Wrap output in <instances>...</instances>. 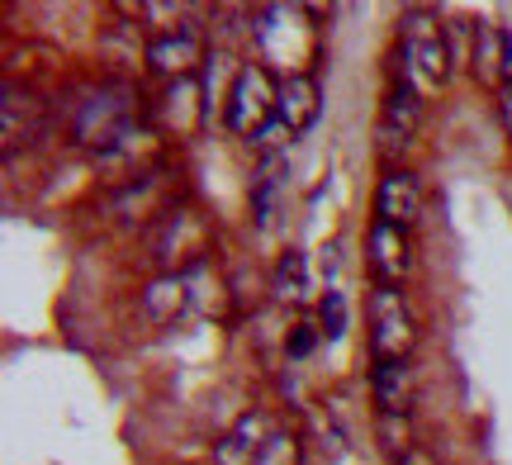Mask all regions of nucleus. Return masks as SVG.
Segmentation results:
<instances>
[{
	"instance_id": "obj_28",
	"label": "nucleus",
	"mask_w": 512,
	"mask_h": 465,
	"mask_svg": "<svg viewBox=\"0 0 512 465\" xmlns=\"http://www.w3.org/2000/svg\"><path fill=\"white\" fill-rule=\"evenodd\" d=\"M399 465H437V461H432V456H427V451H418V447H413V451H408V456H403Z\"/></svg>"
},
{
	"instance_id": "obj_5",
	"label": "nucleus",
	"mask_w": 512,
	"mask_h": 465,
	"mask_svg": "<svg viewBox=\"0 0 512 465\" xmlns=\"http://www.w3.org/2000/svg\"><path fill=\"white\" fill-rule=\"evenodd\" d=\"M280 119V76L266 72L261 62H247L233 72V86H228V100H223V124L256 143L261 133Z\"/></svg>"
},
{
	"instance_id": "obj_17",
	"label": "nucleus",
	"mask_w": 512,
	"mask_h": 465,
	"mask_svg": "<svg viewBox=\"0 0 512 465\" xmlns=\"http://www.w3.org/2000/svg\"><path fill=\"white\" fill-rule=\"evenodd\" d=\"M271 290H275V299H280V304H304V299L313 295L309 252H299V247L280 252V261H275V276H271Z\"/></svg>"
},
{
	"instance_id": "obj_15",
	"label": "nucleus",
	"mask_w": 512,
	"mask_h": 465,
	"mask_svg": "<svg viewBox=\"0 0 512 465\" xmlns=\"http://www.w3.org/2000/svg\"><path fill=\"white\" fill-rule=\"evenodd\" d=\"M370 390L380 399V413L408 418V404H413V366L408 361H375L370 366Z\"/></svg>"
},
{
	"instance_id": "obj_14",
	"label": "nucleus",
	"mask_w": 512,
	"mask_h": 465,
	"mask_svg": "<svg viewBox=\"0 0 512 465\" xmlns=\"http://www.w3.org/2000/svg\"><path fill=\"white\" fill-rule=\"evenodd\" d=\"M318 114H323V91H318V81L313 76H290V81H280V124L299 138V133H309L318 124Z\"/></svg>"
},
{
	"instance_id": "obj_21",
	"label": "nucleus",
	"mask_w": 512,
	"mask_h": 465,
	"mask_svg": "<svg viewBox=\"0 0 512 465\" xmlns=\"http://www.w3.org/2000/svg\"><path fill=\"white\" fill-rule=\"evenodd\" d=\"M275 190H280V152H266L261 171H256V186H252V209L261 228L271 224V214H275Z\"/></svg>"
},
{
	"instance_id": "obj_19",
	"label": "nucleus",
	"mask_w": 512,
	"mask_h": 465,
	"mask_svg": "<svg viewBox=\"0 0 512 465\" xmlns=\"http://www.w3.org/2000/svg\"><path fill=\"white\" fill-rule=\"evenodd\" d=\"M185 285H190V314L223 318L228 309H233V304H228V285H223V276H214L209 266L190 271V276H185Z\"/></svg>"
},
{
	"instance_id": "obj_4",
	"label": "nucleus",
	"mask_w": 512,
	"mask_h": 465,
	"mask_svg": "<svg viewBox=\"0 0 512 465\" xmlns=\"http://www.w3.org/2000/svg\"><path fill=\"white\" fill-rule=\"evenodd\" d=\"M209 247H214V224L195 200H181L152 228V261L162 266V276H190L209 266Z\"/></svg>"
},
{
	"instance_id": "obj_23",
	"label": "nucleus",
	"mask_w": 512,
	"mask_h": 465,
	"mask_svg": "<svg viewBox=\"0 0 512 465\" xmlns=\"http://www.w3.org/2000/svg\"><path fill=\"white\" fill-rule=\"evenodd\" d=\"M318 328H323L328 342H337V337L347 333V299H342V290H328V295H323V304H318Z\"/></svg>"
},
{
	"instance_id": "obj_24",
	"label": "nucleus",
	"mask_w": 512,
	"mask_h": 465,
	"mask_svg": "<svg viewBox=\"0 0 512 465\" xmlns=\"http://www.w3.org/2000/svg\"><path fill=\"white\" fill-rule=\"evenodd\" d=\"M380 432H384V447H389V456H394V461H403V456L413 451V442H408V418L380 413Z\"/></svg>"
},
{
	"instance_id": "obj_1",
	"label": "nucleus",
	"mask_w": 512,
	"mask_h": 465,
	"mask_svg": "<svg viewBox=\"0 0 512 465\" xmlns=\"http://www.w3.org/2000/svg\"><path fill=\"white\" fill-rule=\"evenodd\" d=\"M247 29H252V43L266 72H275L280 81L313 76L318 57H323V29H318L313 10H304V5H261V10H252Z\"/></svg>"
},
{
	"instance_id": "obj_27",
	"label": "nucleus",
	"mask_w": 512,
	"mask_h": 465,
	"mask_svg": "<svg viewBox=\"0 0 512 465\" xmlns=\"http://www.w3.org/2000/svg\"><path fill=\"white\" fill-rule=\"evenodd\" d=\"M503 86H512V29L503 38Z\"/></svg>"
},
{
	"instance_id": "obj_7",
	"label": "nucleus",
	"mask_w": 512,
	"mask_h": 465,
	"mask_svg": "<svg viewBox=\"0 0 512 465\" xmlns=\"http://www.w3.org/2000/svg\"><path fill=\"white\" fill-rule=\"evenodd\" d=\"M181 205L176 195H171V186H166V167L157 171H147V176H138V181H128V186L114 190V200H110V214L119 219V224H162L171 209Z\"/></svg>"
},
{
	"instance_id": "obj_3",
	"label": "nucleus",
	"mask_w": 512,
	"mask_h": 465,
	"mask_svg": "<svg viewBox=\"0 0 512 465\" xmlns=\"http://www.w3.org/2000/svg\"><path fill=\"white\" fill-rule=\"evenodd\" d=\"M399 48H403V76L418 95L441 91L446 76H451V43H446V24H441L432 10H403L399 19Z\"/></svg>"
},
{
	"instance_id": "obj_8",
	"label": "nucleus",
	"mask_w": 512,
	"mask_h": 465,
	"mask_svg": "<svg viewBox=\"0 0 512 465\" xmlns=\"http://www.w3.org/2000/svg\"><path fill=\"white\" fill-rule=\"evenodd\" d=\"M204 38L200 29H162V34L147 43V67L166 81H185V76H195V67L204 62Z\"/></svg>"
},
{
	"instance_id": "obj_13",
	"label": "nucleus",
	"mask_w": 512,
	"mask_h": 465,
	"mask_svg": "<svg viewBox=\"0 0 512 465\" xmlns=\"http://www.w3.org/2000/svg\"><path fill=\"white\" fill-rule=\"evenodd\" d=\"M157 114L166 119V129H171V133L190 138V133L209 119V105H204V95H200V81H195V76L171 81V86H166V95L157 100Z\"/></svg>"
},
{
	"instance_id": "obj_6",
	"label": "nucleus",
	"mask_w": 512,
	"mask_h": 465,
	"mask_svg": "<svg viewBox=\"0 0 512 465\" xmlns=\"http://www.w3.org/2000/svg\"><path fill=\"white\" fill-rule=\"evenodd\" d=\"M370 318V356L375 361H408L418 347V314L403 290L394 285H375L366 299Z\"/></svg>"
},
{
	"instance_id": "obj_26",
	"label": "nucleus",
	"mask_w": 512,
	"mask_h": 465,
	"mask_svg": "<svg viewBox=\"0 0 512 465\" xmlns=\"http://www.w3.org/2000/svg\"><path fill=\"white\" fill-rule=\"evenodd\" d=\"M498 119H503V133L512 138V86H503V91H498Z\"/></svg>"
},
{
	"instance_id": "obj_20",
	"label": "nucleus",
	"mask_w": 512,
	"mask_h": 465,
	"mask_svg": "<svg viewBox=\"0 0 512 465\" xmlns=\"http://www.w3.org/2000/svg\"><path fill=\"white\" fill-rule=\"evenodd\" d=\"M418 124H422V95L403 81V86H394V91H389V100H384V129L413 133Z\"/></svg>"
},
{
	"instance_id": "obj_12",
	"label": "nucleus",
	"mask_w": 512,
	"mask_h": 465,
	"mask_svg": "<svg viewBox=\"0 0 512 465\" xmlns=\"http://www.w3.org/2000/svg\"><path fill=\"white\" fill-rule=\"evenodd\" d=\"M280 428L271 413H242L233 428L219 437V447H214V465H256V456H261V447L271 442V432Z\"/></svg>"
},
{
	"instance_id": "obj_18",
	"label": "nucleus",
	"mask_w": 512,
	"mask_h": 465,
	"mask_svg": "<svg viewBox=\"0 0 512 465\" xmlns=\"http://www.w3.org/2000/svg\"><path fill=\"white\" fill-rule=\"evenodd\" d=\"M143 314L152 323H171L176 314H190V285L185 276H157L143 290Z\"/></svg>"
},
{
	"instance_id": "obj_9",
	"label": "nucleus",
	"mask_w": 512,
	"mask_h": 465,
	"mask_svg": "<svg viewBox=\"0 0 512 465\" xmlns=\"http://www.w3.org/2000/svg\"><path fill=\"white\" fill-rule=\"evenodd\" d=\"M366 257H370V271L380 285H394L403 290V280L413 271V242H408V228H394V224H370V238H366Z\"/></svg>"
},
{
	"instance_id": "obj_2",
	"label": "nucleus",
	"mask_w": 512,
	"mask_h": 465,
	"mask_svg": "<svg viewBox=\"0 0 512 465\" xmlns=\"http://www.w3.org/2000/svg\"><path fill=\"white\" fill-rule=\"evenodd\" d=\"M138 129H143V100L133 86L100 81V86L72 91V100H67V133H72V143L91 148L95 157L119 148L128 133Z\"/></svg>"
},
{
	"instance_id": "obj_22",
	"label": "nucleus",
	"mask_w": 512,
	"mask_h": 465,
	"mask_svg": "<svg viewBox=\"0 0 512 465\" xmlns=\"http://www.w3.org/2000/svg\"><path fill=\"white\" fill-rule=\"evenodd\" d=\"M256 465H304V447H299V432L290 428H275L271 442L261 447Z\"/></svg>"
},
{
	"instance_id": "obj_16",
	"label": "nucleus",
	"mask_w": 512,
	"mask_h": 465,
	"mask_svg": "<svg viewBox=\"0 0 512 465\" xmlns=\"http://www.w3.org/2000/svg\"><path fill=\"white\" fill-rule=\"evenodd\" d=\"M503 38H508V29L494 19H479L475 34H470V67L484 86H498V91H503Z\"/></svg>"
},
{
	"instance_id": "obj_25",
	"label": "nucleus",
	"mask_w": 512,
	"mask_h": 465,
	"mask_svg": "<svg viewBox=\"0 0 512 465\" xmlns=\"http://www.w3.org/2000/svg\"><path fill=\"white\" fill-rule=\"evenodd\" d=\"M318 333H323V328H313V323H299V328H294V337H290V361L309 356L313 342H318Z\"/></svg>"
},
{
	"instance_id": "obj_10",
	"label": "nucleus",
	"mask_w": 512,
	"mask_h": 465,
	"mask_svg": "<svg viewBox=\"0 0 512 465\" xmlns=\"http://www.w3.org/2000/svg\"><path fill=\"white\" fill-rule=\"evenodd\" d=\"M48 129V105L34 91H24L15 81H5L0 95V133H5V152H15L19 143H34Z\"/></svg>"
},
{
	"instance_id": "obj_11",
	"label": "nucleus",
	"mask_w": 512,
	"mask_h": 465,
	"mask_svg": "<svg viewBox=\"0 0 512 465\" xmlns=\"http://www.w3.org/2000/svg\"><path fill=\"white\" fill-rule=\"evenodd\" d=\"M418 214H422V190L413 181V171L389 167L380 176V186H375V219L394 228H413Z\"/></svg>"
}]
</instances>
